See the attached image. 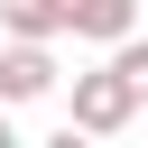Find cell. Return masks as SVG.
Listing matches in <instances>:
<instances>
[{"mask_svg":"<svg viewBox=\"0 0 148 148\" xmlns=\"http://www.w3.org/2000/svg\"><path fill=\"white\" fill-rule=\"evenodd\" d=\"M0 28L9 37H65V9L56 0H0Z\"/></svg>","mask_w":148,"mask_h":148,"instance_id":"obj_4","label":"cell"},{"mask_svg":"<svg viewBox=\"0 0 148 148\" xmlns=\"http://www.w3.org/2000/svg\"><path fill=\"white\" fill-rule=\"evenodd\" d=\"M56 92V37H9L0 46V102H46Z\"/></svg>","mask_w":148,"mask_h":148,"instance_id":"obj_2","label":"cell"},{"mask_svg":"<svg viewBox=\"0 0 148 148\" xmlns=\"http://www.w3.org/2000/svg\"><path fill=\"white\" fill-rule=\"evenodd\" d=\"M139 111H148V102H139V83H130L120 65L74 74V92H65V130H83V139H120Z\"/></svg>","mask_w":148,"mask_h":148,"instance_id":"obj_1","label":"cell"},{"mask_svg":"<svg viewBox=\"0 0 148 148\" xmlns=\"http://www.w3.org/2000/svg\"><path fill=\"white\" fill-rule=\"evenodd\" d=\"M0 148H18V139H9V102H0Z\"/></svg>","mask_w":148,"mask_h":148,"instance_id":"obj_6","label":"cell"},{"mask_svg":"<svg viewBox=\"0 0 148 148\" xmlns=\"http://www.w3.org/2000/svg\"><path fill=\"white\" fill-rule=\"evenodd\" d=\"M111 65H120V74H130V83H139V102H148V37H139V28H130V37H120V46H111Z\"/></svg>","mask_w":148,"mask_h":148,"instance_id":"obj_5","label":"cell"},{"mask_svg":"<svg viewBox=\"0 0 148 148\" xmlns=\"http://www.w3.org/2000/svg\"><path fill=\"white\" fill-rule=\"evenodd\" d=\"M65 9V37H92V46H120L130 28H139V9L148 0H56Z\"/></svg>","mask_w":148,"mask_h":148,"instance_id":"obj_3","label":"cell"}]
</instances>
